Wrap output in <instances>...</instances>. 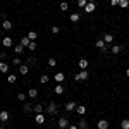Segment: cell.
Returning a JSON list of instances; mask_svg holds the SVG:
<instances>
[{"mask_svg": "<svg viewBox=\"0 0 129 129\" xmlns=\"http://www.w3.org/2000/svg\"><path fill=\"white\" fill-rule=\"evenodd\" d=\"M57 112H59V105L55 102H50L48 105H47V114L48 115H57Z\"/></svg>", "mask_w": 129, "mask_h": 129, "instance_id": "1", "label": "cell"}, {"mask_svg": "<svg viewBox=\"0 0 129 129\" xmlns=\"http://www.w3.org/2000/svg\"><path fill=\"white\" fill-rule=\"evenodd\" d=\"M95 47H96V48H100L102 52H109V45L103 41V38H100V40L95 41Z\"/></svg>", "mask_w": 129, "mask_h": 129, "instance_id": "2", "label": "cell"}, {"mask_svg": "<svg viewBox=\"0 0 129 129\" xmlns=\"http://www.w3.org/2000/svg\"><path fill=\"white\" fill-rule=\"evenodd\" d=\"M88 71H81V72H78V74H74V79L76 81H88Z\"/></svg>", "mask_w": 129, "mask_h": 129, "instance_id": "3", "label": "cell"}, {"mask_svg": "<svg viewBox=\"0 0 129 129\" xmlns=\"http://www.w3.org/2000/svg\"><path fill=\"white\" fill-rule=\"evenodd\" d=\"M57 126H59V129H67L69 127V120H67V117H60V119L57 120Z\"/></svg>", "mask_w": 129, "mask_h": 129, "instance_id": "4", "label": "cell"}, {"mask_svg": "<svg viewBox=\"0 0 129 129\" xmlns=\"http://www.w3.org/2000/svg\"><path fill=\"white\" fill-rule=\"evenodd\" d=\"M96 127H98V129H109L110 127V122L107 119H100L98 122H96Z\"/></svg>", "mask_w": 129, "mask_h": 129, "instance_id": "5", "label": "cell"}, {"mask_svg": "<svg viewBox=\"0 0 129 129\" xmlns=\"http://www.w3.org/2000/svg\"><path fill=\"white\" fill-rule=\"evenodd\" d=\"M10 119V114L7 112V110H0V120L4 122V124H7Z\"/></svg>", "mask_w": 129, "mask_h": 129, "instance_id": "6", "label": "cell"}, {"mask_svg": "<svg viewBox=\"0 0 129 129\" xmlns=\"http://www.w3.org/2000/svg\"><path fill=\"white\" fill-rule=\"evenodd\" d=\"M76 107H78V103H76V102H72V100H71V102H67V103L64 105V109L67 110V112H74V110H76Z\"/></svg>", "mask_w": 129, "mask_h": 129, "instance_id": "7", "label": "cell"}, {"mask_svg": "<svg viewBox=\"0 0 129 129\" xmlns=\"http://www.w3.org/2000/svg\"><path fill=\"white\" fill-rule=\"evenodd\" d=\"M83 10H84L86 14H91V12H95V10H96V5H95L93 2H88V4H86V7H84Z\"/></svg>", "mask_w": 129, "mask_h": 129, "instance_id": "8", "label": "cell"}, {"mask_svg": "<svg viewBox=\"0 0 129 129\" xmlns=\"http://www.w3.org/2000/svg\"><path fill=\"white\" fill-rule=\"evenodd\" d=\"M28 72H29V66H28V64H21L19 66V74L21 76H28Z\"/></svg>", "mask_w": 129, "mask_h": 129, "instance_id": "9", "label": "cell"}, {"mask_svg": "<svg viewBox=\"0 0 129 129\" xmlns=\"http://www.w3.org/2000/svg\"><path fill=\"white\" fill-rule=\"evenodd\" d=\"M0 26H2V29H4V31H10V29H12V22H10L9 19L2 21V22H0Z\"/></svg>", "mask_w": 129, "mask_h": 129, "instance_id": "10", "label": "cell"}, {"mask_svg": "<svg viewBox=\"0 0 129 129\" xmlns=\"http://www.w3.org/2000/svg\"><path fill=\"white\" fill-rule=\"evenodd\" d=\"M2 45H4L5 48H10V47L14 45V41H12L10 36H5V38H2Z\"/></svg>", "mask_w": 129, "mask_h": 129, "instance_id": "11", "label": "cell"}, {"mask_svg": "<svg viewBox=\"0 0 129 129\" xmlns=\"http://www.w3.org/2000/svg\"><path fill=\"white\" fill-rule=\"evenodd\" d=\"M9 64H7V62H5V60H0V72H2V74H7V72H9Z\"/></svg>", "mask_w": 129, "mask_h": 129, "instance_id": "12", "label": "cell"}, {"mask_svg": "<svg viewBox=\"0 0 129 129\" xmlns=\"http://www.w3.org/2000/svg\"><path fill=\"white\" fill-rule=\"evenodd\" d=\"M53 79L57 81V84H62V83H64V79H66V76H64V72H57V74L53 76Z\"/></svg>", "mask_w": 129, "mask_h": 129, "instance_id": "13", "label": "cell"}, {"mask_svg": "<svg viewBox=\"0 0 129 129\" xmlns=\"http://www.w3.org/2000/svg\"><path fill=\"white\" fill-rule=\"evenodd\" d=\"M114 38H115V36H114L112 33H107V35H103V41H105L107 45H110V43H114Z\"/></svg>", "mask_w": 129, "mask_h": 129, "instance_id": "14", "label": "cell"}, {"mask_svg": "<svg viewBox=\"0 0 129 129\" xmlns=\"http://www.w3.org/2000/svg\"><path fill=\"white\" fill-rule=\"evenodd\" d=\"M35 122L41 126V124H45V114H36V117H35Z\"/></svg>", "mask_w": 129, "mask_h": 129, "instance_id": "15", "label": "cell"}, {"mask_svg": "<svg viewBox=\"0 0 129 129\" xmlns=\"http://www.w3.org/2000/svg\"><path fill=\"white\" fill-rule=\"evenodd\" d=\"M78 66H79L81 71H88V59H81L78 62Z\"/></svg>", "mask_w": 129, "mask_h": 129, "instance_id": "16", "label": "cell"}, {"mask_svg": "<svg viewBox=\"0 0 129 129\" xmlns=\"http://www.w3.org/2000/svg\"><path fill=\"white\" fill-rule=\"evenodd\" d=\"M69 19H71V22H79V19H81V16L78 14V12H72L69 16Z\"/></svg>", "mask_w": 129, "mask_h": 129, "instance_id": "17", "label": "cell"}, {"mask_svg": "<svg viewBox=\"0 0 129 129\" xmlns=\"http://www.w3.org/2000/svg\"><path fill=\"white\" fill-rule=\"evenodd\" d=\"M120 50H122V45H112L110 52H112L114 55H117V53H120Z\"/></svg>", "mask_w": 129, "mask_h": 129, "instance_id": "18", "label": "cell"}, {"mask_svg": "<svg viewBox=\"0 0 129 129\" xmlns=\"http://www.w3.org/2000/svg\"><path fill=\"white\" fill-rule=\"evenodd\" d=\"M78 127H79V129H88V120H86V119H79Z\"/></svg>", "mask_w": 129, "mask_h": 129, "instance_id": "19", "label": "cell"}, {"mask_svg": "<svg viewBox=\"0 0 129 129\" xmlns=\"http://www.w3.org/2000/svg\"><path fill=\"white\" fill-rule=\"evenodd\" d=\"M28 96H29L31 100H33V98H36V96H38V89H36V88H31L29 91H28Z\"/></svg>", "mask_w": 129, "mask_h": 129, "instance_id": "20", "label": "cell"}, {"mask_svg": "<svg viewBox=\"0 0 129 129\" xmlns=\"http://www.w3.org/2000/svg\"><path fill=\"white\" fill-rule=\"evenodd\" d=\"M33 110H35V114H43V112H45L43 105H40V103H38V105H35V107H33Z\"/></svg>", "mask_w": 129, "mask_h": 129, "instance_id": "21", "label": "cell"}, {"mask_svg": "<svg viewBox=\"0 0 129 129\" xmlns=\"http://www.w3.org/2000/svg\"><path fill=\"white\" fill-rule=\"evenodd\" d=\"M76 112H78L79 115H84V114H86V107H84V105H78V107H76Z\"/></svg>", "mask_w": 129, "mask_h": 129, "instance_id": "22", "label": "cell"}, {"mask_svg": "<svg viewBox=\"0 0 129 129\" xmlns=\"http://www.w3.org/2000/svg\"><path fill=\"white\" fill-rule=\"evenodd\" d=\"M26 36H28V38H29L31 41H35L36 38H38V33H36V31H29V33H28Z\"/></svg>", "mask_w": 129, "mask_h": 129, "instance_id": "23", "label": "cell"}, {"mask_svg": "<svg viewBox=\"0 0 129 129\" xmlns=\"http://www.w3.org/2000/svg\"><path fill=\"white\" fill-rule=\"evenodd\" d=\"M29 43H31V40L28 38V36H24V38H21V45L26 48V47H29Z\"/></svg>", "mask_w": 129, "mask_h": 129, "instance_id": "24", "label": "cell"}, {"mask_svg": "<svg viewBox=\"0 0 129 129\" xmlns=\"http://www.w3.org/2000/svg\"><path fill=\"white\" fill-rule=\"evenodd\" d=\"M31 107H33V105H31V103H24V105H22V110H24V114H31Z\"/></svg>", "mask_w": 129, "mask_h": 129, "instance_id": "25", "label": "cell"}, {"mask_svg": "<svg viewBox=\"0 0 129 129\" xmlns=\"http://www.w3.org/2000/svg\"><path fill=\"white\" fill-rule=\"evenodd\" d=\"M14 52H16V53H17V55H21V53H22V52H24V47H22V45H16V47H14Z\"/></svg>", "mask_w": 129, "mask_h": 129, "instance_id": "26", "label": "cell"}, {"mask_svg": "<svg viewBox=\"0 0 129 129\" xmlns=\"http://www.w3.org/2000/svg\"><path fill=\"white\" fill-rule=\"evenodd\" d=\"M7 81H9L10 84H14V83L17 81V76H16V74H9V76H7Z\"/></svg>", "mask_w": 129, "mask_h": 129, "instance_id": "27", "label": "cell"}, {"mask_svg": "<svg viewBox=\"0 0 129 129\" xmlns=\"http://www.w3.org/2000/svg\"><path fill=\"white\" fill-rule=\"evenodd\" d=\"M38 81H40L41 84H47V83H48V81H50L48 74H43V76H41V78H40V79H38Z\"/></svg>", "mask_w": 129, "mask_h": 129, "instance_id": "28", "label": "cell"}, {"mask_svg": "<svg viewBox=\"0 0 129 129\" xmlns=\"http://www.w3.org/2000/svg\"><path fill=\"white\" fill-rule=\"evenodd\" d=\"M120 129H129V119H124L120 122Z\"/></svg>", "mask_w": 129, "mask_h": 129, "instance_id": "29", "label": "cell"}, {"mask_svg": "<svg viewBox=\"0 0 129 129\" xmlns=\"http://www.w3.org/2000/svg\"><path fill=\"white\" fill-rule=\"evenodd\" d=\"M53 91H55V93H57V95H62V93H64V88H62V84H57V86H55V89H53Z\"/></svg>", "mask_w": 129, "mask_h": 129, "instance_id": "30", "label": "cell"}, {"mask_svg": "<svg viewBox=\"0 0 129 129\" xmlns=\"http://www.w3.org/2000/svg\"><path fill=\"white\" fill-rule=\"evenodd\" d=\"M86 4H88V0H78V7H79V9H84Z\"/></svg>", "mask_w": 129, "mask_h": 129, "instance_id": "31", "label": "cell"}, {"mask_svg": "<svg viewBox=\"0 0 129 129\" xmlns=\"http://www.w3.org/2000/svg\"><path fill=\"white\" fill-rule=\"evenodd\" d=\"M26 62H28V66H29V64H33V66H36V64H38V60L35 59V57H28Z\"/></svg>", "mask_w": 129, "mask_h": 129, "instance_id": "32", "label": "cell"}, {"mask_svg": "<svg viewBox=\"0 0 129 129\" xmlns=\"http://www.w3.org/2000/svg\"><path fill=\"white\" fill-rule=\"evenodd\" d=\"M127 5H129V0H120L119 2V7H122V9H126Z\"/></svg>", "mask_w": 129, "mask_h": 129, "instance_id": "33", "label": "cell"}, {"mask_svg": "<svg viewBox=\"0 0 129 129\" xmlns=\"http://www.w3.org/2000/svg\"><path fill=\"white\" fill-rule=\"evenodd\" d=\"M69 9V4L67 2H60V10H67Z\"/></svg>", "mask_w": 129, "mask_h": 129, "instance_id": "34", "label": "cell"}, {"mask_svg": "<svg viewBox=\"0 0 129 129\" xmlns=\"http://www.w3.org/2000/svg\"><path fill=\"white\" fill-rule=\"evenodd\" d=\"M57 66V60L55 59H48V67H55Z\"/></svg>", "mask_w": 129, "mask_h": 129, "instance_id": "35", "label": "cell"}, {"mask_svg": "<svg viewBox=\"0 0 129 129\" xmlns=\"http://www.w3.org/2000/svg\"><path fill=\"white\" fill-rule=\"evenodd\" d=\"M17 100L19 102H26V95L24 93H17Z\"/></svg>", "mask_w": 129, "mask_h": 129, "instance_id": "36", "label": "cell"}, {"mask_svg": "<svg viewBox=\"0 0 129 129\" xmlns=\"http://www.w3.org/2000/svg\"><path fill=\"white\" fill-rule=\"evenodd\" d=\"M52 33H53V35H59L60 28H59V26H52Z\"/></svg>", "mask_w": 129, "mask_h": 129, "instance_id": "37", "label": "cell"}, {"mask_svg": "<svg viewBox=\"0 0 129 129\" xmlns=\"http://www.w3.org/2000/svg\"><path fill=\"white\" fill-rule=\"evenodd\" d=\"M12 64H14V66H17V67H19V66H21V64H22V62H21V59H19V57H16V59L12 60Z\"/></svg>", "mask_w": 129, "mask_h": 129, "instance_id": "38", "label": "cell"}, {"mask_svg": "<svg viewBox=\"0 0 129 129\" xmlns=\"http://www.w3.org/2000/svg\"><path fill=\"white\" fill-rule=\"evenodd\" d=\"M28 48H29V52H35V50H36V43H35V41H31Z\"/></svg>", "mask_w": 129, "mask_h": 129, "instance_id": "39", "label": "cell"}, {"mask_svg": "<svg viewBox=\"0 0 129 129\" xmlns=\"http://www.w3.org/2000/svg\"><path fill=\"white\" fill-rule=\"evenodd\" d=\"M119 2H120V0H110V5H112V7H117Z\"/></svg>", "mask_w": 129, "mask_h": 129, "instance_id": "40", "label": "cell"}, {"mask_svg": "<svg viewBox=\"0 0 129 129\" xmlns=\"http://www.w3.org/2000/svg\"><path fill=\"white\" fill-rule=\"evenodd\" d=\"M7 57V52H0V60H5Z\"/></svg>", "mask_w": 129, "mask_h": 129, "instance_id": "41", "label": "cell"}, {"mask_svg": "<svg viewBox=\"0 0 129 129\" xmlns=\"http://www.w3.org/2000/svg\"><path fill=\"white\" fill-rule=\"evenodd\" d=\"M67 129H79V127H78V126H72V124H69V127H67Z\"/></svg>", "mask_w": 129, "mask_h": 129, "instance_id": "42", "label": "cell"}, {"mask_svg": "<svg viewBox=\"0 0 129 129\" xmlns=\"http://www.w3.org/2000/svg\"><path fill=\"white\" fill-rule=\"evenodd\" d=\"M126 76H127V78H129V67H127V71H126Z\"/></svg>", "mask_w": 129, "mask_h": 129, "instance_id": "43", "label": "cell"}, {"mask_svg": "<svg viewBox=\"0 0 129 129\" xmlns=\"http://www.w3.org/2000/svg\"><path fill=\"white\" fill-rule=\"evenodd\" d=\"M88 2H93V4H95V2H96V0H88Z\"/></svg>", "mask_w": 129, "mask_h": 129, "instance_id": "44", "label": "cell"}, {"mask_svg": "<svg viewBox=\"0 0 129 129\" xmlns=\"http://www.w3.org/2000/svg\"><path fill=\"white\" fill-rule=\"evenodd\" d=\"M2 124H4V122H2V120H0V127H2Z\"/></svg>", "mask_w": 129, "mask_h": 129, "instance_id": "45", "label": "cell"}, {"mask_svg": "<svg viewBox=\"0 0 129 129\" xmlns=\"http://www.w3.org/2000/svg\"><path fill=\"white\" fill-rule=\"evenodd\" d=\"M0 38H2V31H0Z\"/></svg>", "mask_w": 129, "mask_h": 129, "instance_id": "46", "label": "cell"}, {"mask_svg": "<svg viewBox=\"0 0 129 129\" xmlns=\"http://www.w3.org/2000/svg\"><path fill=\"white\" fill-rule=\"evenodd\" d=\"M21 129H26V127H21Z\"/></svg>", "mask_w": 129, "mask_h": 129, "instance_id": "47", "label": "cell"}]
</instances>
